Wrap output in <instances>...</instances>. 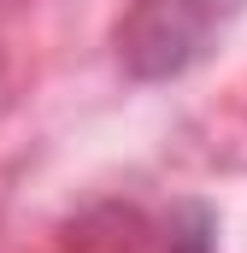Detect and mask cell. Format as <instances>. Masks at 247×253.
I'll return each mask as SVG.
<instances>
[{
  "label": "cell",
  "mask_w": 247,
  "mask_h": 253,
  "mask_svg": "<svg viewBox=\"0 0 247 253\" xmlns=\"http://www.w3.org/2000/svg\"><path fill=\"white\" fill-rule=\"evenodd\" d=\"M206 18L212 6L206 0H141L135 18L124 24V59L135 65L141 77H165V71H183L200 42H206Z\"/></svg>",
  "instance_id": "obj_1"
}]
</instances>
